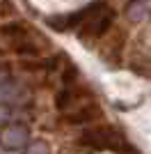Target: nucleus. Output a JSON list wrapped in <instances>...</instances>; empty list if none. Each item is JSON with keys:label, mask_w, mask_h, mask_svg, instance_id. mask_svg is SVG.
Segmentation results:
<instances>
[{"label": "nucleus", "mask_w": 151, "mask_h": 154, "mask_svg": "<svg viewBox=\"0 0 151 154\" xmlns=\"http://www.w3.org/2000/svg\"><path fill=\"white\" fill-rule=\"evenodd\" d=\"M112 23H114V12L108 5H101V2L73 14V16H67V28H76L78 35L85 39L103 37L112 28Z\"/></svg>", "instance_id": "obj_1"}, {"label": "nucleus", "mask_w": 151, "mask_h": 154, "mask_svg": "<svg viewBox=\"0 0 151 154\" xmlns=\"http://www.w3.org/2000/svg\"><path fill=\"white\" fill-rule=\"evenodd\" d=\"M28 143H30V129L25 124H7L0 134V147L7 149V152L25 149Z\"/></svg>", "instance_id": "obj_3"}, {"label": "nucleus", "mask_w": 151, "mask_h": 154, "mask_svg": "<svg viewBox=\"0 0 151 154\" xmlns=\"http://www.w3.org/2000/svg\"><path fill=\"white\" fill-rule=\"evenodd\" d=\"M9 117H12V110H9V106H7V103H0V127H2V129L7 127Z\"/></svg>", "instance_id": "obj_9"}, {"label": "nucleus", "mask_w": 151, "mask_h": 154, "mask_svg": "<svg viewBox=\"0 0 151 154\" xmlns=\"http://www.w3.org/2000/svg\"><path fill=\"white\" fill-rule=\"evenodd\" d=\"M80 145L92 149V152H105V149H110V152H117V154H135V149L119 136V131L112 127H105V124L82 131Z\"/></svg>", "instance_id": "obj_2"}, {"label": "nucleus", "mask_w": 151, "mask_h": 154, "mask_svg": "<svg viewBox=\"0 0 151 154\" xmlns=\"http://www.w3.org/2000/svg\"><path fill=\"white\" fill-rule=\"evenodd\" d=\"M25 97H28V90H25L21 83H16L12 78H0V103L21 101Z\"/></svg>", "instance_id": "obj_4"}, {"label": "nucleus", "mask_w": 151, "mask_h": 154, "mask_svg": "<svg viewBox=\"0 0 151 154\" xmlns=\"http://www.w3.org/2000/svg\"><path fill=\"white\" fill-rule=\"evenodd\" d=\"M23 154H53V152H50V145L46 140H30L25 145Z\"/></svg>", "instance_id": "obj_8"}, {"label": "nucleus", "mask_w": 151, "mask_h": 154, "mask_svg": "<svg viewBox=\"0 0 151 154\" xmlns=\"http://www.w3.org/2000/svg\"><path fill=\"white\" fill-rule=\"evenodd\" d=\"M99 117H101V108L92 101V103H87L85 108H78V110H73V113H69V115H64V120L69 124H87V122L99 120Z\"/></svg>", "instance_id": "obj_6"}, {"label": "nucleus", "mask_w": 151, "mask_h": 154, "mask_svg": "<svg viewBox=\"0 0 151 154\" xmlns=\"http://www.w3.org/2000/svg\"><path fill=\"white\" fill-rule=\"evenodd\" d=\"M126 14H128V19L133 23L147 21L149 14H151V0H133L131 5H128V9H126Z\"/></svg>", "instance_id": "obj_7"}, {"label": "nucleus", "mask_w": 151, "mask_h": 154, "mask_svg": "<svg viewBox=\"0 0 151 154\" xmlns=\"http://www.w3.org/2000/svg\"><path fill=\"white\" fill-rule=\"evenodd\" d=\"M28 37H30V30H28V26L21 23V21H12V23H5V26L0 28V39L9 42L12 46H16L19 42H23V39H28Z\"/></svg>", "instance_id": "obj_5"}]
</instances>
